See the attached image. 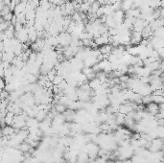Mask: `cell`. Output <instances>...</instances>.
Wrapping results in <instances>:
<instances>
[{
    "instance_id": "cell-2",
    "label": "cell",
    "mask_w": 164,
    "mask_h": 163,
    "mask_svg": "<svg viewBox=\"0 0 164 163\" xmlns=\"http://www.w3.org/2000/svg\"><path fill=\"white\" fill-rule=\"evenodd\" d=\"M54 109L57 111L58 113H63V112H65V110L67 109V108L65 106H64L63 104H62V103H56V104L54 105Z\"/></svg>"
},
{
    "instance_id": "cell-1",
    "label": "cell",
    "mask_w": 164,
    "mask_h": 163,
    "mask_svg": "<svg viewBox=\"0 0 164 163\" xmlns=\"http://www.w3.org/2000/svg\"><path fill=\"white\" fill-rule=\"evenodd\" d=\"M145 110H147V112L150 113L151 115H153V116H157V115L160 112V106L152 102L145 106Z\"/></svg>"
},
{
    "instance_id": "cell-3",
    "label": "cell",
    "mask_w": 164,
    "mask_h": 163,
    "mask_svg": "<svg viewBox=\"0 0 164 163\" xmlns=\"http://www.w3.org/2000/svg\"><path fill=\"white\" fill-rule=\"evenodd\" d=\"M63 81H64V77L62 76V75L57 74V75H56L55 78H54V80L52 81V83H53L54 85H59V84H62Z\"/></svg>"
},
{
    "instance_id": "cell-4",
    "label": "cell",
    "mask_w": 164,
    "mask_h": 163,
    "mask_svg": "<svg viewBox=\"0 0 164 163\" xmlns=\"http://www.w3.org/2000/svg\"><path fill=\"white\" fill-rule=\"evenodd\" d=\"M63 1H64V2H65V3H66V2H68V1H69V0H63Z\"/></svg>"
}]
</instances>
